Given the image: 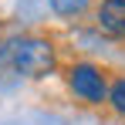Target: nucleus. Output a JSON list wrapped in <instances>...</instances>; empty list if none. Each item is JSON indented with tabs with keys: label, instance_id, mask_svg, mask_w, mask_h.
<instances>
[{
	"label": "nucleus",
	"instance_id": "nucleus-2",
	"mask_svg": "<svg viewBox=\"0 0 125 125\" xmlns=\"http://www.w3.org/2000/svg\"><path fill=\"white\" fill-rule=\"evenodd\" d=\"M68 84H71V91H74L78 98H84L88 105H102L105 95H108L105 74L95 64H74V68L68 71Z\"/></svg>",
	"mask_w": 125,
	"mask_h": 125
},
{
	"label": "nucleus",
	"instance_id": "nucleus-5",
	"mask_svg": "<svg viewBox=\"0 0 125 125\" xmlns=\"http://www.w3.org/2000/svg\"><path fill=\"white\" fill-rule=\"evenodd\" d=\"M108 102H112V108H115L118 115H125V78L112 84V91H108Z\"/></svg>",
	"mask_w": 125,
	"mask_h": 125
},
{
	"label": "nucleus",
	"instance_id": "nucleus-1",
	"mask_svg": "<svg viewBox=\"0 0 125 125\" xmlns=\"http://www.w3.org/2000/svg\"><path fill=\"white\" fill-rule=\"evenodd\" d=\"M3 64L27 78H44L54 71V47L44 37H17L0 47V68Z\"/></svg>",
	"mask_w": 125,
	"mask_h": 125
},
{
	"label": "nucleus",
	"instance_id": "nucleus-3",
	"mask_svg": "<svg viewBox=\"0 0 125 125\" xmlns=\"http://www.w3.org/2000/svg\"><path fill=\"white\" fill-rule=\"evenodd\" d=\"M98 21H102V27H105V31H112V34H122V37H125V0H102Z\"/></svg>",
	"mask_w": 125,
	"mask_h": 125
},
{
	"label": "nucleus",
	"instance_id": "nucleus-4",
	"mask_svg": "<svg viewBox=\"0 0 125 125\" xmlns=\"http://www.w3.org/2000/svg\"><path fill=\"white\" fill-rule=\"evenodd\" d=\"M88 3H91V0H51V7H54L58 14H64V17H78V14H84Z\"/></svg>",
	"mask_w": 125,
	"mask_h": 125
}]
</instances>
